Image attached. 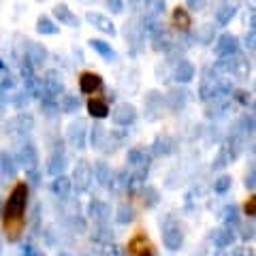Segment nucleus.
Listing matches in <instances>:
<instances>
[{"label":"nucleus","mask_w":256,"mask_h":256,"mask_svg":"<svg viewBox=\"0 0 256 256\" xmlns=\"http://www.w3.org/2000/svg\"><path fill=\"white\" fill-rule=\"evenodd\" d=\"M26 205H28V186L24 182H18L2 207V230L9 242H18L22 237L24 222H26Z\"/></svg>","instance_id":"obj_1"},{"label":"nucleus","mask_w":256,"mask_h":256,"mask_svg":"<svg viewBox=\"0 0 256 256\" xmlns=\"http://www.w3.org/2000/svg\"><path fill=\"white\" fill-rule=\"evenodd\" d=\"M128 252H130V256H154V246H152V242L146 237V233L139 230V233H134L130 237V242H128Z\"/></svg>","instance_id":"obj_2"},{"label":"nucleus","mask_w":256,"mask_h":256,"mask_svg":"<svg viewBox=\"0 0 256 256\" xmlns=\"http://www.w3.org/2000/svg\"><path fill=\"white\" fill-rule=\"evenodd\" d=\"M171 26L175 30L190 32V28H192V15L188 13V9H184V6H175L173 13H171Z\"/></svg>","instance_id":"obj_3"},{"label":"nucleus","mask_w":256,"mask_h":256,"mask_svg":"<svg viewBox=\"0 0 256 256\" xmlns=\"http://www.w3.org/2000/svg\"><path fill=\"white\" fill-rule=\"evenodd\" d=\"M100 86H102V79L96 73H90V70H86L79 77V90L84 94H94L96 90H100Z\"/></svg>","instance_id":"obj_4"},{"label":"nucleus","mask_w":256,"mask_h":256,"mask_svg":"<svg viewBox=\"0 0 256 256\" xmlns=\"http://www.w3.org/2000/svg\"><path fill=\"white\" fill-rule=\"evenodd\" d=\"M88 111L94 116V118H105L109 114V107H107V102L98 98V96H92L90 100H88Z\"/></svg>","instance_id":"obj_5"},{"label":"nucleus","mask_w":256,"mask_h":256,"mask_svg":"<svg viewBox=\"0 0 256 256\" xmlns=\"http://www.w3.org/2000/svg\"><path fill=\"white\" fill-rule=\"evenodd\" d=\"M242 212H244V216H248V218L256 220V192H254V194H248V196L244 198Z\"/></svg>","instance_id":"obj_6"}]
</instances>
